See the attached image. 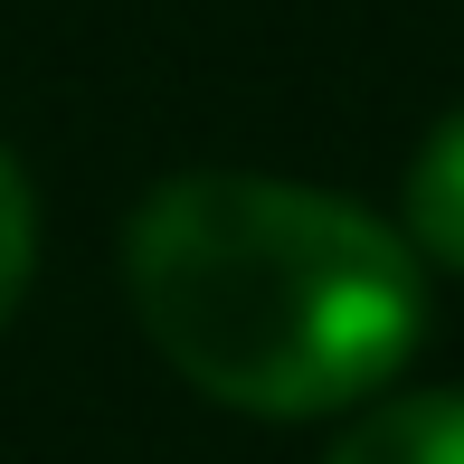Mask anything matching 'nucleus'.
I'll use <instances>...</instances> for the list:
<instances>
[{
	"label": "nucleus",
	"instance_id": "obj_4",
	"mask_svg": "<svg viewBox=\"0 0 464 464\" xmlns=\"http://www.w3.org/2000/svg\"><path fill=\"white\" fill-rule=\"evenodd\" d=\"M29 266H38V199L19 180V161L0 152V332H10L19 294H29Z\"/></svg>",
	"mask_w": 464,
	"mask_h": 464
},
{
	"label": "nucleus",
	"instance_id": "obj_3",
	"mask_svg": "<svg viewBox=\"0 0 464 464\" xmlns=\"http://www.w3.org/2000/svg\"><path fill=\"white\" fill-rule=\"evenodd\" d=\"M408 237L427 246L436 266L464 276V104L417 142V161H408Z\"/></svg>",
	"mask_w": 464,
	"mask_h": 464
},
{
	"label": "nucleus",
	"instance_id": "obj_2",
	"mask_svg": "<svg viewBox=\"0 0 464 464\" xmlns=\"http://www.w3.org/2000/svg\"><path fill=\"white\" fill-rule=\"evenodd\" d=\"M323 464H464V398L455 389H417L370 408Z\"/></svg>",
	"mask_w": 464,
	"mask_h": 464
},
{
	"label": "nucleus",
	"instance_id": "obj_1",
	"mask_svg": "<svg viewBox=\"0 0 464 464\" xmlns=\"http://www.w3.org/2000/svg\"><path fill=\"white\" fill-rule=\"evenodd\" d=\"M123 285L161 361L246 417L351 408L427 332V285L389 218L256 171L161 180L123 227Z\"/></svg>",
	"mask_w": 464,
	"mask_h": 464
}]
</instances>
